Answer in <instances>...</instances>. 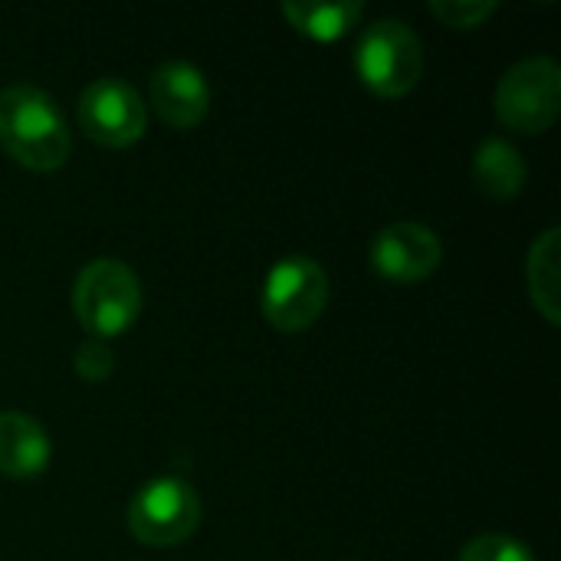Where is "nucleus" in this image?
<instances>
[{"mask_svg":"<svg viewBox=\"0 0 561 561\" xmlns=\"http://www.w3.org/2000/svg\"><path fill=\"white\" fill-rule=\"evenodd\" d=\"M0 145L30 171H56L69 158V128L56 102L36 85L0 89Z\"/></svg>","mask_w":561,"mask_h":561,"instance_id":"nucleus-1","label":"nucleus"},{"mask_svg":"<svg viewBox=\"0 0 561 561\" xmlns=\"http://www.w3.org/2000/svg\"><path fill=\"white\" fill-rule=\"evenodd\" d=\"M72 309L89 339L122 335L141 312V283L122 260H92L72 286Z\"/></svg>","mask_w":561,"mask_h":561,"instance_id":"nucleus-2","label":"nucleus"},{"mask_svg":"<svg viewBox=\"0 0 561 561\" xmlns=\"http://www.w3.org/2000/svg\"><path fill=\"white\" fill-rule=\"evenodd\" d=\"M355 72L381 99L408 95L424 76V46L404 20H378L355 43Z\"/></svg>","mask_w":561,"mask_h":561,"instance_id":"nucleus-3","label":"nucleus"},{"mask_svg":"<svg viewBox=\"0 0 561 561\" xmlns=\"http://www.w3.org/2000/svg\"><path fill=\"white\" fill-rule=\"evenodd\" d=\"M561 112V69L552 56L516 62L496 89V115L523 135H539L556 125Z\"/></svg>","mask_w":561,"mask_h":561,"instance_id":"nucleus-4","label":"nucleus"},{"mask_svg":"<svg viewBox=\"0 0 561 561\" xmlns=\"http://www.w3.org/2000/svg\"><path fill=\"white\" fill-rule=\"evenodd\" d=\"M201 523V496L178 477L151 480L128 506V529L148 549H171L194 536Z\"/></svg>","mask_w":561,"mask_h":561,"instance_id":"nucleus-5","label":"nucleus"},{"mask_svg":"<svg viewBox=\"0 0 561 561\" xmlns=\"http://www.w3.org/2000/svg\"><path fill=\"white\" fill-rule=\"evenodd\" d=\"M329 302V276L312 256L279 260L263 283V316L279 332L309 329Z\"/></svg>","mask_w":561,"mask_h":561,"instance_id":"nucleus-6","label":"nucleus"},{"mask_svg":"<svg viewBox=\"0 0 561 561\" xmlns=\"http://www.w3.org/2000/svg\"><path fill=\"white\" fill-rule=\"evenodd\" d=\"M145 105L131 82L105 76L82 89L79 95V125L82 131L105 148H128L145 135Z\"/></svg>","mask_w":561,"mask_h":561,"instance_id":"nucleus-7","label":"nucleus"},{"mask_svg":"<svg viewBox=\"0 0 561 561\" xmlns=\"http://www.w3.org/2000/svg\"><path fill=\"white\" fill-rule=\"evenodd\" d=\"M444 260L440 237L424 224H391L371 240V270L391 283H421Z\"/></svg>","mask_w":561,"mask_h":561,"instance_id":"nucleus-8","label":"nucleus"},{"mask_svg":"<svg viewBox=\"0 0 561 561\" xmlns=\"http://www.w3.org/2000/svg\"><path fill=\"white\" fill-rule=\"evenodd\" d=\"M151 102L161 122L184 131L204 122L210 108V85L197 66L171 59V62H161L151 76Z\"/></svg>","mask_w":561,"mask_h":561,"instance_id":"nucleus-9","label":"nucleus"},{"mask_svg":"<svg viewBox=\"0 0 561 561\" xmlns=\"http://www.w3.org/2000/svg\"><path fill=\"white\" fill-rule=\"evenodd\" d=\"M49 467L46 431L20 411L0 414V473L13 480H36Z\"/></svg>","mask_w":561,"mask_h":561,"instance_id":"nucleus-10","label":"nucleus"},{"mask_svg":"<svg viewBox=\"0 0 561 561\" xmlns=\"http://www.w3.org/2000/svg\"><path fill=\"white\" fill-rule=\"evenodd\" d=\"M473 178L480 184V191H486L496 201H510L526 187L529 168L519 154L516 145H510L506 138L493 135L486 138L477 154H473Z\"/></svg>","mask_w":561,"mask_h":561,"instance_id":"nucleus-11","label":"nucleus"},{"mask_svg":"<svg viewBox=\"0 0 561 561\" xmlns=\"http://www.w3.org/2000/svg\"><path fill=\"white\" fill-rule=\"evenodd\" d=\"M559 227L546 230L533 250H529V266H526V279H529V296L536 302V309L552 322H561V270H559Z\"/></svg>","mask_w":561,"mask_h":561,"instance_id":"nucleus-12","label":"nucleus"},{"mask_svg":"<svg viewBox=\"0 0 561 561\" xmlns=\"http://www.w3.org/2000/svg\"><path fill=\"white\" fill-rule=\"evenodd\" d=\"M283 13L286 20L319 39V43H332V39H342L365 13V3L358 0H345V3H283Z\"/></svg>","mask_w":561,"mask_h":561,"instance_id":"nucleus-13","label":"nucleus"},{"mask_svg":"<svg viewBox=\"0 0 561 561\" xmlns=\"http://www.w3.org/2000/svg\"><path fill=\"white\" fill-rule=\"evenodd\" d=\"M496 0H431V13L454 30H473L496 13Z\"/></svg>","mask_w":561,"mask_h":561,"instance_id":"nucleus-14","label":"nucleus"},{"mask_svg":"<svg viewBox=\"0 0 561 561\" xmlns=\"http://www.w3.org/2000/svg\"><path fill=\"white\" fill-rule=\"evenodd\" d=\"M460 561H536L533 552L519 542V539H510V536H477L473 542L463 546Z\"/></svg>","mask_w":561,"mask_h":561,"instance_id":"nucleus-15","label":"nucleus"},{"mask_svg":"<svg viewBox=\"0 0 561 561\" xmlns=\"http://www.w3.org/2000/svg\"><path fill=\"white\" fill-rule=\"evenodd\" d=\"M72 368L82 381H105L115 368V352L108 342L102 339H85L79 348H76V358H72Z\"/></svg>","mask_w":561,"mask_h":561,"instance_id":"nucleus-16","label":"nucleus"}]
</instances>
